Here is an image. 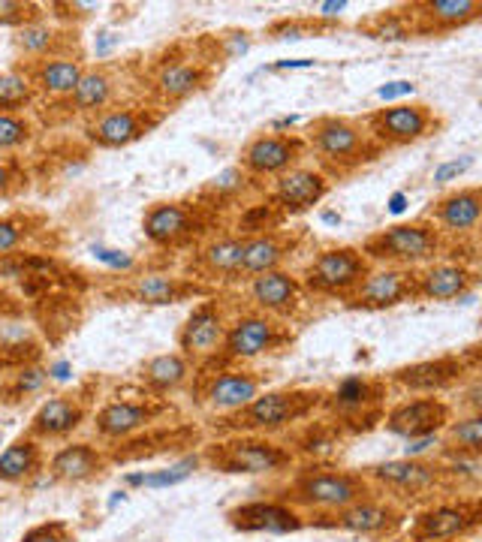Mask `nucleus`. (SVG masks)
Instances as JSON below:
<instances>
[{
  "mask_svg": "<svg viewBox=\"0 0 482 542\" xmlns=\"http://www.w3.org/2000/svg\"><path fill=\"white\" fill-rule=\"evenodd\" d=\"M308 151H314L317 166L335 181L347 178L365 163L377 160L383 151L371 139L368 127L362 118H347V115H320L314 118L305 133Z\"/></svg>",
  "mask_w": 482,
  "mask_h": 542,
  "instance_id": "obj_1",
  "label": "nucleus"
},
{
  "mask_svg": "<svg viewBox=\"0 0 482 542\" xmlns=\"http://www.w3.org/2000/svg\"><path fill=\"white\" fill-rule=\"evenodd\" d=\"M443 250H446V238L428 217L386 226L380 232H371L362 241V253L371 259V265L413 268V271L437 262Z\"/></svg>",
  "mask_w": 482,
  "mask_h": 542,
  "instance_id": "obj_2",
  "label": "nucleus"
},
{
  "mask_svg": "<svg viewBox=\"0 0 482 542\" xmlns=\"http://www.w3.org/2000/svg\"><path fill=\"white\" fill-rule=\"evenodd\" d=\"M326 392L320 389H272L260 392L245 410L229 413L226 428L241 434H275L302 419H308L317 407H323Z\"/></svg>",
  "mask_w": 482,
  "mask_h": 542,
  "instance_id": "obj_3",
  "label": "nucleus"
},
{
  "mask_svg": "<svg viewBox=\"0 0 482 542\" xmlns=\"http://www.w3.org/2000/svg\"><path fill=\"white\" fill-rule=\"evenodd\" d=\"M371 259L362 253V247H323L314 253V259L302 268V287L308 296L317 299H341L347 302L359 284L371 275Z\"/></svg>",
  "mask_w": 482,
  "mask_h": 542,
  "instance_id": "obj_4",
  "label": "nucleus"
},
{
  "mask_svg": "<svg viewBox=\"0 0 482 542\" xmlns=\"http://www.w3.org/2000/svg\"><path fill=\"white\" fill-rule=\"evenodd\" d=\"M293 344V332L287 323L260 314L254 308L241 311L229 320L226 329V341H223V353L220 362L223 365H241V362H254L260 356H272L281 353Z\"/></svg>",
  "mask_w": 482,
  "mask_h": 542,
  "instance_id": "obj_5",
  "label": "nucleus"
},
{
  "mask_svg": "<svg viewBox=\"0 0 482 542\" xmlns=\"http://www.w3.org/2000/svg\"><path fill=\"white\" fill-rule=\"evenodd\" d=\"M362 121H365V127H368V133L380 151L416 145L422 139L437 136V130L443 127L440 115L428 103H410V100L386 103L383 109L368 112Z\"/></svg>",
  "mask_w": 482,
  "mask_h": 542,
  "instance_id": "obj_6",
  "label": "nucleus"
},
{
  "mask_svg": "<svg viewBox=\"0 0 482 542\" xmlns=\"http://www.w3.org/2000/svg\"><path fill=\"white\" fill-rule=\"evenodd\" d=\"M290 497L296 506L317 509V512H341L356 500L368 497V479L350 470H323L311 467L296 476L290 485Z\"/></svg>",
  "mask_w": 482,
  "mask_h": 542,
  "instance_id": "obj_7",
  "label": "nucleus"
},
{
  "mask_svg": "<svg viewBox=\"0 0 482 542\" xmlns=\"http://www.w3.org/2000/svg\"><path fill=\"white\" fill-rule=\"evenodd\" d=\"M389 395V380L374 374H350L332 392H326L323 407L332 419L353 428H371L383 416V404Z\"/></svg>",
  "mask_w": 482,
  "mask_h": 542,
  "instance_id": "obj_8",
  "label": "nucleus"
},
{
  "mask_svg": "<svg viewBox=\"0 0 482 542\" xmlns=\"http://www.w3.org/2000/svg\"><path fill=\"white\" fill-rule=\"evenodd\" d=\"M305 154H308V139L302 133L266 130L245 142V148L238 154V166L254 181H275L284 172L296 169Z\"/></svg>",
  "mask_w": 482,
  "mask_h": 542,
  "instance_id": "obj_9",
  "label": "nucleus"
},
{
  "mask_svg": "<svg viewBox=\"0 0 482 542\" xmlns=\"http://www.w3.org/2000/svg\"><path fill=\"white\" fill-rule=\"evenodd\" d=\"M211 208L199 202H154L142 214V232L157 247H184L208 232Z\"/></svg>",
  "mask_w": 482,
  "mask_h": 542,
  "instance_id": "obj_10",
  "label": "nucleus"
},
{
  "mask_svg": "<svg viewBox=\"0 0 482 542\" xmlns=\"http://www.w3.org/2000/svg\"><path fill=\"white\" fill-rule=\"evenodd\" d=\"M226 329H229V317L223 305L217 299H205L190 311V317L178 329V353L190 365H214L220 362Z\"/></svg>",
  "mask_w": 482,
  "mask_h": 542,
  "instance_id": "obj_11",
  "label": "nucleus"
},
{
  "mask_svg": "<svg viewBox=\"0 0 482 542\" xmlns=\"http://www.w3.org/2000/svg\"><path fill=\"white\" fill-rule=\"evenodd\" d=\"M208 461L223 473H278L293 464V452L266 437H235L214 446Z\"/></svg>",
  "mask_w": 482,
  "mask_h": 542,
  "instance_id": "obj_12",
  "label": "nucleus"
},
{
  "mask_svg": "<svg viewBox=\"0 0 482 542\" xmlns=\"http://www.w3.org/2000/svg\"><path fill=\"white\" fill-rule=\"evenodd\" d=\"M329 190H332V178L320 166L299 163L296 169H290L272 181V187L266 190V199L287 220V217H302V214L314 211L329 196Z\"/></svg>",
  "mask_w": 482,
  "mask_h": 542,
  "instance_id": "obj_13",
  "label": "nucleus"
},
{
  "mask_svg": "<svg viewBox=\"0 0 482 542\" xmlns=\"http://www.w3.org/2000/svg\"><path fill=\"white\" fill-rule=\"evenodd\" d=\"M413 299H416V271L413 268L374 265L371 275L347 299V308L377 314V311H392V308L413 302Z\"/></svg>",
  "mask_w": 482,
  "mask_h": 542,
  "instance_id": "obj_14",
  "label": "nucleus"
},
{
  "mask_svg": "<svg viewBox=\"0 0 482 542\" xmlns=\"http://www.w3.org/2000/svg\"><path fill=\"white\" fill-rule=\"evenodd\" d=\"M470 365L464 362L461 353H446L437 359H422V362H410L401 365L389 374V383L413 392V395H440L458 383H464L470 377Z\"/></svg>",
  "mask_w": 482,
  "mask_h": 542,
  "instance_id": "obj_15",
  "label": "nucleus"
},
{
  "mask_svg": "<svg viewBox=\"0 0 482 542\" xmlns=\"http://www.w3.org/2000/svg\"><path fill=\"white\" fill-rule=\"evenodd\" d=\"M305 287L299 281V275L287 268H278V271H266L260 278H251L248 281V302L254 311L260 314H269L281 323L299 317V311L305 308Z\"/></svg>",
  "mask_w": 482,
  "mask_h": 542,
  "instance_id": "obj_16",
  "label": "nucleus"
},
{
  "mask_svg": "<svg viewBox=\"0 0 482 542\" xmlns=\"http://www.w3.org/2000/svg\"><path fill=\"white\" fill-rule=\"evenodd\" d=\"M160 124V115H154L145 106H118L100 112L88 127L85 139L97 148H127L139 142L145 133H151Z\"/></svg>",
  "mask_w": 482,
  "mask_h": 542,
  "instance_id": "obj_17",
  "label": "nucleus"
},
{
  "mask_svg": "<svg viewBox=\"0 0 482 542\" xmlns=\"http://www.w3.org/2000/svg\"><path fill=\"white\" fill-rule=\"evenodd\" d=\"M452 422V407L437 395H416L410 401L395 404L386 413V431L395 437L419 440V437H437Z\"/></svg>",
  "mask_w": 482,
  "mask_h": 542,
  "instance_id": "obj_18",
  "label": "nucleus"
},
{
  "mask_svg": "<svg viewBox=\"0 0 482 542\" xmlns=\"http://www.w3.org/2000/svg\"><path fill=\"white\" fill-rule=\"evenodd\" d=\"M422 217H428L443 232V238H464L476 232L482 226V184L446 190L428 205Z\"/></svg>",
  "mask_w": 482,
  "mask_h": 542,
  "instance_id": "obj_19",
  "label": "nucleus"
},
{
  "mask_svg": "<svg viewBox=\"0 0 482 542\" xmlns=\"http://www.w3.org/2000/svg\"><path fill=\"white\" fill-rule=\"evenodd\" d=\"M479 524H482V500L437 503L416 518L410 536L413 542H449L470 533Z\"/></svg>",
  "mask_w": 482,
  "mask_h": 542,
  "instance_id": "obj_20",
  "label": "nucleus"
},
{
  "mask_svg": "<svg viewBox=\"0 0 482 542\" xmlns=\"http://www.w3.org/2000/svg\"><path fill=\"white\" fill-rule=\"evenodd\" d=\"M263 389V377L245 368H214L202 377V401L217 413L245 410Z\"/></svg>",
  "mask_w": 482,
  "mask_h": 542,
  "instance_id": "obj_21",
  "label": "nucleus"
},
{
  "mask_svg": "<svg viewBox=\"0 0 482 542\" xmlns=\"http://www.w3.org/2000/svg\"><path fill=\"white\" fill-rule=\"evenodd\" d=\"M245 244H241V265H238V281H251L260 278L266 271H278L284 268L287 256L296 250L299 235H293L290 229H269L260 235H241Z\"/></svg>",
  "mask_w": 482,
  "mask_h": 542,
  "instance_id": "obj_22",
  "label": "nucleus"
},
{
  "mask_svg": "<svg viewBox=\"0 0 482 542\" xmlns=\"http://www.w3.org/2000/svg\"><path fill=\"white\" fill-rule=\"evenodd\" d=\"M416 37L452 34L482 19V0H419L407 7Z\"/></svg>",
  "mask_w": 482,
  "mask_h": 542,
  "instance_id": "obj_23",
  "label": "nucleus"
},
{
  "mask_svg": "<svg viewBox=\"0 0 482 542\" xmlns=\"http://www.w3.org/2000/svg\"><path fill=\"white\" fill-rule=\"evenodd\" d=\"M479 284L476 271L455 259H437L416 268V299L422 302H455Z\"/></svg>",
  "mask_w": 482,
  "mask_h": 542,
  "instance_id": "obj_24",
  "label": "nucleus"
},
{
  "mask_svg": "<svg viewBox=\"0 0 482 542\" xmlns=\"http://www.w3.org/2000/svg\"><path fill=\"white\" fill-rule=\"evenodd\" d=\"M211 76L214 70L208 61H190V58L166 61L151 76V94L157 97L160 106H178L193 94H199L211 82Z\"/></svg>",
  "mask_w": 482,
  "mask_h": 542,
  "instance_id": "obj_25",
  "label": "nucleus"
},
{
  "mask_svg": "<svg viewBox=\"0 0 482 542\" xmlns=\"http://www.w3.org/2000/svg\"><path fill=\"white\" fill-rule=\"evenodd\" d=\"M229 524L245 533H296L305 527V518L293 503L254 500L245 506H235L229 512Z\"/></svg>",
  "mask_w": 482,
  "mask_h": 542,
  "instance_id": "obj_26",
  "label": "nucleus"
},
{
  "mask_svg": "<svg viewBox=\"0 0 482 542\" xmlns=\"http://www.w3.org/2000/svg\"><path fill=\"white\" fill-rule=\"evenodd\" d=\"M398 524H401V512L392 503L374 500V497H362L353 506L332 515V527L359 533V536H383V533H392Z\"/></svg>",
  "mask_w": 482,
  "mask_h": 542,
  "instance_id": "obj_27",
  "label": "nucleus"
},
{
  "mask_svg": "<svg viewBox=\"0 0 482 542\" xmlns=\"http://www.w3.org/2000/svg\"><path fill=\"white\" fill-rule=\"evenodd\" d=\"M34 82V91L49 97V100H70L76 85L85 76V64L73 55H61V58H46V61H34L25 70Z\"/></svg>",
  "mask_w": 482,
  "mask_h": 542,
  "instance_id": "obj_28",
  "label": "nucleus"
},
{
  "mask_svg": "<svg viewBox=\"0 0 482 542\" xmlns=\"http://www.w3.org/2000/svg\"><path fill=\"white\" fill-rule=\"evenodd\" d=\"M241 244H245V238H241L238 232L208 238L196 253V271H199V275H205V281L238 284Z\"/></svg>",
  "mask_w": 482,
  "mask_h": 542,
  "instance_id": "obj_29",
  "label": "nucleus"
},
{
  "mask_svg": "<svg viewBox=\"0 0 482 542\" xmlns=\"http://www.w3.org/2000/svg\"><path fill=\"white\" fill-rule=\"evenodd\" d=\"M124 296H130L139 305H175L190 296H205V287L175 275H142L124 287Z\"/></svg>",
  "mask_w": 482,
  "mask_h": 542,
  "instance_id": "obj_30",
  "label": "nucleus"
},
{
  "mask_svg": "<svg viewBox=\"0 0 482 542\" xmlns=\"http://www.w3.org/2000/svg\"><path fill=\"white\" fill-rule=\"evenodd\" d=\"M368 476L386 488H395V491H407V494H419V491H428L437 485L440 479V467L434 464H425V461H416V458H401V461H383L377 467L368 470Z\"/></svg>",
  "mask_w": 482,
  "mask_h": 542,
  "instance_id": "obj_31",
  "label": "nucleus"
},
{
  "mask_svg": "<svg viewBox=\"0 0 482 542\" xmlns=\"http://www.w3.org/2000/svg\"><path fill=\"white\" fill-rule=\"evenodd\" d=\"M160 407L154 404H136V401H112L106 404L100 413H97V431L103 437H130L136 434L139 428H145L154 416H157Z\"/></svg>",
  "mask_w": 482,
  "mask_h": 542,
  "instance_id": "obj_32",
  "label": "nucleus"
},
{
  "mask_svg": "<svg viewBox=\"0 0 482 542\" xmlns=\"http://www.w3.org/2000/svg\"><path fill=\"white\" fill-rule=\"evenodd\" d=\"M82 419H85L82 404L76 398H70V395H58V398H49L37 410V416L31 422V431L37 437H67L70 431H76L82 425Z\"/></svg>",
  "mask_w": 482,
  "mask_h": 542,
  "instance_id": "obj_33",
  "label": "nucleus"
},
{
  "mask_svg": "<svg viewBox=\"0 0 482 542\" xmlns=\"http://www.w3.org/2000/svg\"><path fill=\"white\" fill-rule=\"evenodd\" d=\"M257 187V181L241 169V166H229L223 172H217L214 178H208L199 190V202L208 205L211 211L229 205V202H238V199H245L251 190Z\"/></svg>",
  "mask_w": 482,
  "mask_h": 542,
  "instance_id": "obj_34",
  "label": "nucleus"
},
{
  "mask_svg": "<svg viewBox=\"0 0 482 542\" xmlns=\"http://www.w3.org/2000/svg\"><path fill=\"white\" fill-rule=\"evenodd\" d=\"M112 97H115V82L112 76L97 67V70H85L82 82L76 85L73 97H70V109L79 112V115H100L112 106Z\"/></svg>",
  "mask_w": 482,
  "mask_h": 542,
  "instance_id": "obj_35",
  "label": "nucleus"
},
{
  "mask_svg": "<svg viewBox=\"0 0 482 542\" xmlns=\"http://www.w3.org/2000/svg\"><path fill=\"white\" fill-rule=\"evenodd\" d=\"M190 368L193 365L181 353H160L142 365V383L157 395H169L190 380Z\"/></svg>",
  "mask_w": 482,
  "mask_h": 542,
  "instance_id": "obj_36",
  "label": "nucleus"
},
{
  "mask_svg": "<svg viewBox=\"0 0 482 542\" xmlns=\"http://www.w3.org/2000/svg\"><path fill=\"white\" fill-rule=\"evenodd\" d=\"M64 37H67V31H58V28H52V25L43 19V22H37V25H28V28L16 31V46H19V52L34 64V61H46V58H61V55H67Z\"/></svg>",
  "mask_w": 482,
  "mask_h": 542,
  "instance_id": "obj_37",
  "label": "nucleus"
},
{
  "mask_svg": "<svg viewBox=\"0 0 482 542\" xmlns=\"http://www.w3.org/2000/svg\"><path fill=\"white\" fill-rule=\"evenodd\" d=\"M100 464H103V458L94 446L73 443V446H64L61 452H55L52 476H58L64 482H82V479H91L100 470Z\"/></svg>",
  "mask_w": 482,
  "mask_h": 542,
  "instance_id": "obj_38",
  "label": "nucleus"
},
{
  "mask_svg": "<svg viewBox=\"0 0 482 542\" xmlns=\"http://www.w3.org/2000/svg\"><path fill=\"white\" fill-rule=\"evenodd\" d=\"M40 467V446L31 437L16 440L0 452V479L4 482H25Z\"/></svg>",
  "mask_w": 482,
  "mask_h": 542,
  "instance_id": "obj_39",
  "label": "nucleus"
},
{
  "mask_svg": "<svg viewBox=\"0 0 482 542\" xmlns=\"http://www.w3.org/2000/svg\"><path fill=\"white\" fill-rule=\"evenodd\" d=\"M43 347L25 329H4L0 332V368H25L37 365Z\"/></svg>",
  "mask_w": 482,
  "mask_h": 542,
  "instance_id": "obj_40",
  "label": "nucleus"
},
{
  "mask_svg": "<svg viewBox=\"0 0 482 542\" xmlns=\"http://www.w3.org/2000/svg\"><path fill=\"white\" fill-rule=\"evenodd\" d=\"M37 91L25 70L0 73V112H22L34 103Z\"/></svg>",
  "mask_w": 482,
  "mask_h": 542,
  "instance_id": "obj_41",
  "label": "nucleus"
},
{
  "mask_svg": "<svg viewBox=\"0 0 482 542\" xmlns=\"http://www.w3.org/2000/svg\"><path fill=\"white\" fill-rule=\"evenodd\" d=\"M446 446L458 455L482 452V413H467L446 425Z\"/></svg>",
  "mask_w": 482,
  "mask_h": 542,
  "instance_id": "obj_42",
  "label": "nucleus"
},
{
  "mask_svg": "<svg viewBox=\"0 0 482 542\" xmlns=\"http://www.w3.org/2000/svg\"><path fill=\"white\" fill-rule=\"evenodd\" d=\"M34 139V124L25 112H0V154L25 148Z\"/></svg>",
  "mask_w": 482,
  "mask_h": 542,
  "instance_id": "obj_43",
  "label": "nucleus"
},
{
  "mask_svg": "<svg viewBox=\"0 0 482 542\" xmlns=\"http://www.w3.org/2000/svg\"><path fill=\"white\" fill-rule=\"evenodd\" d=\"M368 34H371L374 40H386V43H401V40L416 37V31H413V22H410V13H407V10H404V13L392 10V13H380V16H374V19H371V25H368Z\"/></svg>",
  "mask_w": 482,
  "mask_h": 542,
  "instance_id": "obj_44",
  "label": "nucleus"
},
{
  "mask_svg": "<svg viewBox=\"0 0 482 542\" xmlns=\"http://www.w3.org/2000/svg\"><path fill=\"white\" fill-rule=\"evenodd\" d=\"M49 368H40V365H25V368H16L13 371V380L7 386V401H22L28 395H37L43 392V386L49 383Z\"/></svg>",
  "mask_w": 482,
  "mask_h": 542,
  "instance_id": "obj_45",
  "label": "nucleus"
},
{
  "mask_svg": "<svg viewBox=\"0 0 482 542\" xmlns=\"http://www.w3.org/2000/svg\"><path fill=\"white\" fill-rule=\"evenodd\" d=\"M46 13L40 4H28V0H0V28H28L43 22Z\"/></svg>",
  "mask_w": 482,
  "mask_h": 542,
  "instance_id": "obj_46",
  "label": "nucleus"
},
{
  "mask_svg": "<svg viewBox=\"0 0 482 542\" xmlns=\"http://www.w3.org/2000/svg\"><path fill=\"white\" fill-rule=\"evenodd\" d=\"M31 235V223L22 214H7L0 217V262H7L10 256H16V250L28 241Z\"/></svg>",
  "mask_w": 482,
  "mask_h": 542,
  "instance_id": "obj_47",
  "label": "nucleus"
},
{
  "mask_svg": "<svg viewBox=\"0 0 482 542\" xmlns=\"http://www.w3.org/2000/svg\"><path fill=\"white\" fill-rule=\"evenodd\" d=\"M196 467V461H181L169 470H157V473H130L127 485H145V488H166V485H178L190 476V470Z\"/></svg>",
  "mask_w": 482,
  "mask_h": 542,
  "instance_id": "obj_48",
  "label": "nucleus"
},
{
  "mask_svg": "<svg viewBox=\"0 0 482 542\" xmlns=\"http://www.w3.org/2000/svg\"><path fill=\"white\" fill-rule=\"evenodd\" d=\"M28 187V172L16 157H0V199H13Z\"/></svg>",
  "mask_w": 482,
  "mask_h": 542,
  "instance_id": "obj_49",
  "label": "nucleus"
},
{
  "mask_svg": "<svg viewBox=\"0 0 482 542\" xmlns=\"http://www.w3.org/2000/svg\"><path fill=\"white\" fill-rule=\"evenodd\" d=\"M323 25H320V19L314 16V22L311 19H281V22H275L272 28H269V37L272 40H302V37H308L311 31H320Z\"/></svg>",
  "mask_w": 482,
  "mask_h": 542,
  "instance_id": "obj_50",
  "label": "nucleus"
},
{
  "mask_svg": "<svg viewBox=\"0 0 482 542\" xmlns=\"http://www.w3.org/2000/svg\"><path fill=\"white\" fill-rule=\"evenodd\" d=\"M458 398H461V407L467 413H482V371H476L464 380Z\"/></svg>",
  "mask_w": 482,
  "mask_h": 542,
  "instance_id": "obj_51",
  "label": "nucleus"
},
{
  "mask_svg": "<svg viewBox=\"0 0 482 542\" xmlns=\"http://www.w3.org/2000/svg\"><path fill=\"white\" fill-rule=\"evenodd\" d=\"M470 166H473V157H470V154H467V157L446 160V163H440V166L434 169L431 181H434V184H449V181H458V178H461Z\"/></svg>",
  "mask_w": 482,
  "mask_h": 542,
  "instance_id": "obj_52",
  "label": "nucleus"
},
{
  "mask_svg": "<svg viewBox=\"0 0 482 542\" xmlns=\"http://www.w3.org/2000/svg\"><path fill=\"white\" fill-rule=\"evenodd\" d=\"M22 542H67V524H61V521L40 524V527L28 530Z\"/></svg>",
  "mask_w": 482,
  "mask_h": 542,
  "instance_id": "obj_53",
  "label": "nucleus"
},
{
  "mask_svg": "<svg viewBox=\"0 0 482 542\" xmlns=\"http://www.w3.org/2000/svg\"><path fill=\"white\" fill-rule=\"evenodd\" d=\"M91 253H94V259H100V262H106L109 268H133V259L124 253V250H109V247H91Z\"/></svg>",
  "mask_w": 482,
  "mask_h": 542,
  "instance_id": "obj_54",
  "label": "nucleus"
},
{
  "mask_svg": "<svg viewBox=\"0 0 482 542\" xmlns=\"http://www.w3.org/2000/svg\"><path fill=\"white\" fill-rule=\"evenodd\" d=\"M332 446H335V437H332V434L314 431V434L308 437L305 452H308V455H329V452H332Z\"/></svg>",
  "mask_w": 482,
  "mask_h": 542,
  "instance_id": "obj_55",
  "label": "nucleus"
},
{
  "mask_svg": "<svg viewBox=\"0 0 482 542\" xmlns=\"http://www.w3.org/2000/svg\"><path fill=\"white\" fill-rule=\"evenodd\" d=\"M461 356H464V362H467L473 371H482V338L473 341V344H467V347L461 350Z\"/></svg>",
  "mask_w": 482,
  "mask_h": 542,
  "instance_id": "obj_56",
  "label": "nucleus"
},
{
  "mask_svg": "<svg viewBox=\"0 0 482 542\" xmlns=\"http://www.w3.org/2000/svg\"><path fill=\"white\" fill-rule=\"evenodd\" d=\"M401 94H413V82H392L389 88H380V91H377V97L386 100V103L395 100V97H401Z\"/></svg>",
  "mask_w": 482,
  "mask_h": 542,
  "instance_id": "obj_57",
  "label": "nucleus"
},
{
  "mask_svg": "<svg viewBox=\"0 0 482 542\" xmlns=\"http://www.w3.org/2000/svg\"><path fill=\"white\" fill-rule=\"evenodd\" d=\"M317 10H320V13H317V19H335V16H341V13L347 10V4H344V0H338V4L332 0V4H320Z\"/></svg>",
  "mask_w": 482,
  "mask_h": 542,
  "instance_id": "obj_58",
  "label": "nucleus"
},
{
  "mask_svg": "<svg viewBox=\"0 0 482 542\" xmlns=\"http://www.w3.org/2000/svg\"><path fill=\"white\" fill-rule=\"evenodd\" d=\"M49 377H52V380H67V377H70V365H67V362H55V365L49 368Z\"/></svg>",
  "mask_w": 482,
  "mask_h": 542,
  "instance_id": "obj_59",
  "label": "nucleus"
},
{
  "mask_svg": "<svg viewBox=\"0 0 482 542\" xmlns=\"http://www.w3.org/2000/svg\"><path fill=\"white\" fill-rule=\"evenodd\" d=\"M479 232H482V226H479Z\"/></svg>",
  "mask_w": 482,
  "mask_h": 542,
  "instance_id": "obj_60",
  "label": "nucleus"
},
{
  "mask_svg": "<svg viewBox=\"0 0 482 542\" xmlns=\"http://www.w3.org/2000/svg\"><path fill=\"white\" fill-rule=\"evenodd\" d=\"M449 542H452V539H449Z\"/></svg>",
  "mask_w": 482,
  "mask_h": 542,
  "instance_id": "obj_61",
  "label": "nucleus"
}]
</instances>
